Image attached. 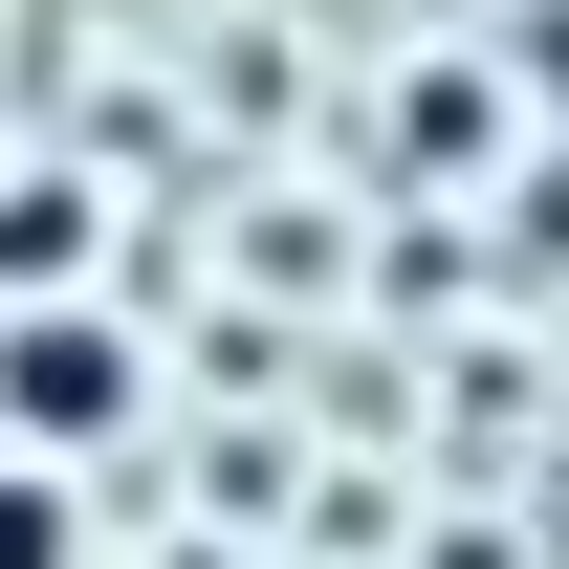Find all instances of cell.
Segmentation results:
<instances>
[{
	"label": "cell",
	"instance_id": "6da1fadb",
	"mask_svg": "<svg viewBox=\"0 0 569 569\" xmlns=\"http://www.w3.org/2000/svg\"><path fill=\"white\" fill-rule=\"evenodd\" d=\"M153 417V351H132V307L110 284H67V307H0V460H110V438Z\"/></svg>",
	"mask_w": 569,
	"mask_h": 569
},
{
	"label": "cell",
	"instance_id": "7a4b0ae2",
	"mask_svg": "<svg viewBox=\"0 0 569 569\" xmlns=\"http://www.w3.org/2000/svg\"><path fill=\"white\" fill-rule=\"evenodd\" d=\"M88 241H110V219H88V176H0V307H67Z\"/></svg>",
	"mask_w": 569,
	"mask_h": 569
},
{
	"label": "cell",
	"instance_id": "3957f363",
	"mask_svg": "<svg viewBox=\"0 0 569 569\" xmlns=\"http://www.w3.org/2000/svg\"><path fill=\"white\" fill-rule=\"evenodd\" d=\"M0 569H88V482L67 460H0Z\"/></svg>",
	"mask_w": 569,
	"mask_h": 569
}]
</instances>
